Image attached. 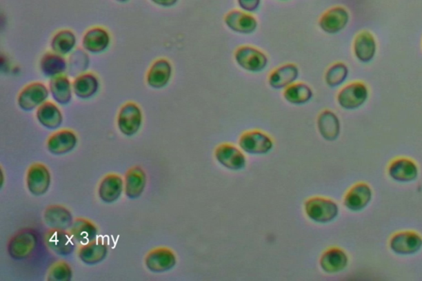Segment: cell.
Returning <instances> with one entry per match:
<instances>
[{
	"mask_svg": "<svg viewBox=\"0 0 422 281\" xmlns=\"http://www.w3.org/2000/svg\"><path fill=\"white\" fill-rule=\"evenodd\" d=\"M41 68L46 75H57L65 70L66 63L58 55H48L42 61Z\"/></svg>",
	"mask_w": 422,
	"mask_h": 281,
	"instance_id": "36",
	"label": "cell"
},
{
	"mask_svg": "<svg viewBox=\"0 0 422 281\" xmlns=\"http://www.w3.org/2000/svg\"><path fill=\"white\" fill-rule=\"evenodd\" d=\"M372 190L368 184L364 182L357 183L345 194V206L351 211H361L368 206L372 200Z\"/></svg>",
	"mask_w": 422,
	"mask_h": 281,
	"instance_id": "13",
	"label": "cell"
},
{
	"mask_svg": "<svg viewBox=\"0 0 422 281\" xmlns=\"http://www.w3.org/2000/svg\"><path fill=\"white\" fill-rule=\"evenodd\" d=\"M26 182L30 193L40 197L48 193L52 182V177L46 165L34 164L28 168Z\"/></svg>",
	"mask_w": 422,
	"mask_h": 281,
	"instance_id": "9",
	"label": "cell"
},
{
	"mask_svg": "<svg viewBox=\"0 0 422 281\" xmlns=\"http://www.w3.org/2000/svg\"><path fill=\"white\" fill-rule=\"evenodd\" d=\"M239 147L248 155H265L272 150V139L259 130L245 132L239 139Z\"/></svg>",
	"mask_w": 422,
	"mask_h": 281,
	"instance_id": "4",
	"label": "cell"
},
{
	"mask_svg": "<svg viewBox=\"0 0 422 281\" xmlns=\"http://www.w3.org/2000/svg\"><path fill=\"white\" fill-rule=\"evenodd\" d=\"M75 37L69 31L59 32L52 41V48L59 54H66L74 48Z\"/></svg>",
	"mask_w": 422,
	"mask_h": 281,
	"instance_id": "34",
	"label": "cell"
},
{
	"mask_svg": "<svg viewBox=\"0 0 422 281\" xmlns=\"http://www.w3.org/2000/svg\"><path fill=\"white\" fill-rule=\"evenodd\" d=\"M70 232L78 244L84 245L98 238V228L90 220L77 218L74 221Z\"/></svg>",
	"mask_w": 422,
	"mask_h": 281,
	"instance_id": "26",
	"label": "cell"
},
{
	"mask_svg": "<svg viewBox=\"0 0 422 281\" xmlns=\"http://www.w3.org/2000/svg\"><path fill=\"white\" fill-rule=\"evenodd\" d=\"M298 77V67L294 64H287L274 70L269 76L268 82L273 88H286L292 85Z\"/></svg>",
	"mask_w": 422,
	"mask_h": 281,
	"instance_id": "25",
	"label": "cell"
},
{
	"mask_svg": "<svg viewBox=\"0 0 422 281\" xmlns=\"http://www.w3.org/2000/svg\"><path fill=\"white\" fill-rule=\"evenodd\" d=\"M419 172L415 162L408 157H399L392 161L388 167V175L392 180L399 182H410L416 180Z\"/></svg>",
	"mask_w": 422,
	"mask_h": 281,
	"instance_id": "15",
	"label": "cell"
},
{
	"mask_svg": "<svg viewBox=\"0 0 422 281\" xmlns=\"http://www.w3.org/2000/svg\"><path fill=\"white\" fill-rule=\"evenodd\" d=\"M147 177L145 170L139 166L130 168L125 176V193L129 199H137L145 189Z\"/></svg>",
	"mask_w": 422,
	"mask_h": 281,
	"instance_id": "22",
	"label": "cell"
},
{
	"mask_svg": "<svg viewBox=\"0 0 422 281\" xmlns=\"http://www.w3.org/2000/svg\"><path fill=\"white\" fill-rule=\"evenodd\" d=\"M172 75L170 64L164 59L155 62L148 77V83L151 87L161 88L168 83Z\"/></svg>",
	"mask_w": 422,
	"mask_h": 281,
	"instance_id": "28",
	"label": "cell"
},
{
	"mask_svg": "<svg viewBox=\"0 0 422 281\" xmlns=\"http://www.w3.org/2000/svg\"><path fill=\"white\" fill-rule=\"evenodd\" d=\"M108 248L107 244L101 238L81 245L78 257L86 265H97L107 258Z\"/></svg>",
	"mask_w": 422,
	"mask_h": 281,
	"instance_id": "21",
	"label": "cell"
},
{
	"mask_svg": "<svg viewBox=\"0 0 422 281\" xmlns=\"http://www.w3.org/2000/svg\"><path fill=\"white\" fill-rule=\"evenodd\" d=\"M390 249L399 255H412L422 249V237L413 231L396 233L390 241Z\"/></svg>",
	"mask_w": 422,
	"mask_h": 281,
	"instance_id": "10",
	"label": "cell"
},
{
	"mask_svg": "<svg viewBox=\"0 0 422 281\" xmlns=\"http://www.w3.org/2000/svg\"><path fill=\"white\" fill-rule=\"evenodd\" d=\"M377 52V43L372 33H359L354 41V53L359 61L370 63Z\"/></svg>",
	"mask_w": 422,
	"mask_h": 281,
	"instance_id": "19",
	"label": "cell"
},
{
	"mask_svg": "<svg viewBox=\"0 0 422 281\" xmlns=\"http://www.w3.org/2000/svg\"><path fill=\"white\" fill-rule=\"evenodd\" d=\"M118 1L124 2V1H126V0H118Z\"/></svg>",
	"mask_w": 422,
	"mask_h": 281,
	"instance_id": "39",
	"label": "cell"
},
{
	"mask_svg": "<svg viewBox=\"0 0 422 281\" xmlns=\"http://www.w3.org/2000/svg\"><path fill=\"white\" fill-rule=\"evenodd\" d=\"M348 265V255L339 248H331L325 251L320 258V267L327 273L343 271Z\"/></svg>",
	"mask_w": 422,
	"mask_h": 281,
	"instance_id": "23",
	"label": "cell"
},
{
	"mask_svg": "<svg viewBox=\"0 0 422 281\" xmlns=\"http://www.w3.org/2000/svg\"><path fill=\"white\" fill-rule=\"evenodd\" d=\"M37 118L42 126L50 130L57 129L63 122L60 109L50 101H45L38 108Z\"/></svg>",
	"mask_w": 422,
	"mask_h": 281,
	"instance_id": "27",
	"label": "cell"
},
{
	"mask_svg": "<svg viewBox=\"0 0 422 281\" xmlns=\"http://www.w3.org/2000/svg\"><path fill=\"white\" fill-rule=\"evenodd\" d=\"M155 3L164 7H170L174 6L177 0H153Z\"/></svg>",
	"mask_w": 422,
	"mask_h": 281,
	"instance_id": "38",
	"label": "cell"
},
{
	"mask_svg": "<svg viewBox=\"0 0 422 281\" xmlns=\"http://www.w3.org/2000/svg\"><path fill=\"white\" fill-rule=\"evenodd\" d=\"M261 0H238L239 6L246 12H253L259 10Z\"/></svg>",
	"mask_w": 422,
	"mask_h": 281,
	"instance_id": "37",
	"label": "cell"
},
{
	"mask_svg": "<svg viewBox=\"0 0 422 281\" xmlns=\"http://www.w3.org/2000/svg\"><path fill=\"white\" fill-rule=\"evenodd\" d=\"M147 269L154 273H163L170 271L176 266L177 258L174 251L161 248L151 250L145 259Z\"/></svg>",
	"mask_w": 422,
	"mask_h": 281,
	"instance_id": "8",
	"label": "cell"
},
{
	"mask_svg": "<svg viewBox=\"0 0 422 281\" xmlns=\"http://www.w3.org/2000/svg\"><path fill=\"white\" fill-rule=\"evenodd\" d=\"M48 97V90L41 84L28 85L19 96V106L26 112L39 108Z\"/></svg>",
	"mask_w": 422,
	"mask_h": 281,
	"instance_id": "14",
	"label": "cell"
},
{
	"mask_svg": "<svg viewBox=\"0 0 422 281\" xmlns=\"http://www.w3.org/2000/svg\"><path fill=\"white\" fill-rule=\"evenodd\" d=\"M141 124V110L137 104L128 102L122 106L117 118L118 128L122 134L128 136L137 134Z\"/></svg>",
	"mask_w": 422,
	"mask_h": 281,
	"instance_id": "7",
	"label": "cell"
},
{
	"mask_svg": "<svg viewBox=\"0 0 422 281\" xmlns=\"http://www.w3.org/2000/svg\"><path fill=\"white\" fill-rule=\"evenodd\" d=\"M98 81L92 75H83L75 80L73 89L76 96L80 99H88L98 90Z\"/></svg>",
	"mask_w": 422,
	"mask_h": 281,
	"instance_id": "31",
	"label": "cell"
},
{
	"mask_svg": "<svg viewBox=\"0 0 422 281\" xmlns=\"http://www.w3.org/2000/svg\"><path fill=\"white\" fill-rule=\"evenodd\" d=\"M50 92L54 101L61 105L68 104L71 100L72 92L69 80L58 78L50 83Z\"/></svg>",
	"mask_w": 422,
	"mask_h": 281,
	"instance_id": "32",
	"label": "cell"
},
{
	"mask_svg": "<svg viewBox=\"0 0 422 281\" xmlns=\"http://www.w3.org/2000/svg\"><path fill=\"white\" fill-rule=\"evenodd\" d=\"M349 75L348 67L343 63H336L327 71L325 80L329 87L336 88L345 83Z\"/></svg>",
	"mask_w": 422,
	"mask_h": 281,
	"instance_id": "33",
	"label": "cell"
},
{
	"mask_svg": "<svg viewBox=\"0 0 422 281\" xmlns=\"http://www.w3.org/2000/svg\"><path fill=\"white\" fill-rule=\"evenodd\" d=\"M350 14L343 7H334L325 12L319 20V27L324 32L336 34L347 27Z\"/></svg>",
	"mask_w": 422,
	"mask_h": 281,
	"instance_id": "12",
	"label": "cell"
},
{
	"mask_svg": "<svg viewBox=\"0 0 422 281\" xmlns=\"http://www.w3.org/2000/svg\"><path fill=\"white\" fill-rule=\"evenodd\" d=\"M215 159L218 163L232 171H238L245 167L246 157L237 147L230 144H223L214 151Z\"/></svg>",
	"mask_w": 422,
	"mask_h": 281,
	"instance_id": "11",
	"label": "cell"
},
{
	"mask_svg": "<svg viewBox=\"0 0 422 281\" xmlns=\"http://www.w3.org/2000/svg\"><path fill=\"white\" fill-rule=\"evenodd\" d=\"M37 245V235L35 230L25 229L20 230L8 242L7 250L8 255L14 260L28 258L34 252Z\"/></svg>",
	"mask_w": 422,
	"mask_h": 281,
	"instance_id": "2",
	"label": "cell"
},
{
	"mask_svg": "<svg viewBox=\"0 0 422 281\" xmlns=\"http://www.w3.org/2000/svg\"><path fill=\"white\" fill-rule=\"evenodd\" d=\"M44 220L50 229L64 230H70L74 221L68 209L60 204H52L46 208Z\"/></svg>",
	"mask_w": 422,
	"mask_h": 281,
	"instance_id": "18",
	"label": "cell"
},
{
	"mask_svg": "<svg viewBox=\"0 0 422 281\" xmlns=\"http://www.w3.org/2000/svg\"><path fill=\"white\" fill-rule=\"evenodd\" d=\"M318 129L323 139L328 142H334L339 138L341 131L339 117L332 110H323L318 117Z\"/></svg>",
	"mask_w": 422,
	"mask_h": 281,
	"instance_id": "24",
	"label": "cell"
},
{
	"mask_svg": "<svg viewBox=\"0 0 422 281\" xmlns=\"http://www.w3.org/2000/svg\"><path fill=\"white\" fill-rule=\"evenodd\" d=\"M45 241L50 251L62 257L73 253L77 242L70 230L57 229H50L46 233Z\"/></svg>",
	"mask_w": 422,
	"mask_h": 281,
	"instance_id": "5",
	"label": "cell"
},
{
	"mask_svg": "<svg viewBox=\"0 0 422 281\" xmlns=\"http://www.w3.org/2000/svg\"><path fill=\"white\" fill-rule=\"evenodd\" d=\"M225 23L232 31L239 34H251L256 31L257 21L244 11L233 10L225 16Z\"/></svg>",
	"mask_w": 422,
	"mask_h": 281,
	"instance_id": "20",
	"label": "cell"
},
{
	"mask_svg": "<svg viewBox=\"0 0 422 281\" xmlns=\"http://www.w3.org/2000/svg\"><path fill=\"white\" fill-rule=\"evenodd\" d=\"M234 58L236 63L242 68L252 73L263 71L268 65V59L263 52L252 46H242L236 50Z\"/></svg>",
	"mask_w": 422,
	"mask_h": 281,
	"instance_id": "6",
	"label": "cell"
},
{
	"mask_svg": "<svg viewBox=\"0 0 422 281\" xmlns=\"http://www.w3.org/2000/svg\"><path fill=\"white\" fill-rule=\"evenodd\" d=\"M369 89L364 83L354 82L347 85L337 95V102L345 110H356L369 99Z\"/></svg>",
	"mask_w": 422,
	"mask_h": 281,
	"instance_id": "3",
	"label": "cell"
},
{
	"mask_svg": "<svg viewBox=\"0 0 422 281\" xmlns=\"http://www.w3.org/2000/svg\"><path fill=\"white\" fill-rule=\"evenodd\" d=\"M305 214L316 223L327 224L334 220L339 214L337 204L325 197H312L305 204Z\"/></svg>",
	"mask_w": 422,
	"mask_h": 281,
	"instance_id": "1",
	"label": "cell"
},
{
	"mask_svg": "<svg viewBox=\"0 0 422 281\" xmlns=\"http://www.w3.org/2000/svg\"><path fill=\"white\" fill-rule=\"evenodd\" d=\"M77 136L74 131L62 130L56 132L48 140V150L54 155H66L74 150L77 144Z\"/></svg>",
	"mask_w": 422,
	"mask_h": 281,
	"instance_id": "17",
	"label": "cell"
},
{
	"mask_svg": "<svg viewBox=\"0 0 422 281\" xmlns=\"http://www.w3.org/2000/svg\"><path fill=\"white\" fill-rule=\"evenodd\" d=\"M108 43V34L101 28L92 29L84 37V48L92 52H99L107 48Z\"/></svg>",
	"mask_w": 422,
	"mask_h": 281,
	"instance_id": "30",
	"label": "cell"
},
{
	"mask_svg": "<svg viewBox=\"0 0 422 281\" xmlns=\"http://www.w3.org/2000/svg\"><path fill=\"white\" fill-rule=\"evenodd\" d=\"M73 278V270L69 263L64 261L54 263L48 275L49 281H70Z\"/></svg>",
	"mask_w": 422,
	"mask_h": 281,
	"instance_id": "35",
	"label": "cell"
},
{
	"mask_svg": "<svg viewBox=\"0 0 422 281\" xmlns=\"http://www.w3.org/2000/svg\"><path fill=\"white\" fill-rule=\"evenodd\" d=\"M312 89L305 84H293L285 88L284 97L291 104L302 105L307 104L313 97Z\"/></svg>",
	"mask_w": 422,
	"mask_h": 281,
	"instance_id": "29",
	"label": "cell"
},
{
	"mask_svg": "<svg viewBox=\"0 0 422 281\" xmlns=\"http://www.w3.org/2000/svg\"><path fill=\"white\" fill-rule=\"evenodd\" d=\"M123 179L116 173H109L101 181L99 197L105 203L111 204L121 197L124 190Z\"/></svg>",
	"mask_w": 422,
	"mask_h": 281,
	"instance_id": "16",
	"label": "cell"
}]
</instances>
